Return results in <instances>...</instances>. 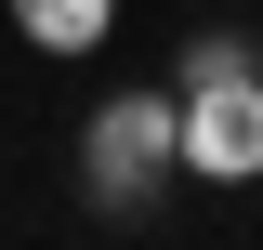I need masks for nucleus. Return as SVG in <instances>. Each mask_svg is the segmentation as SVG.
<instances>
[{"mask_svg": "<svg viewBox=\"0 0 263 250\" xmlns=\"http://www.w3.org/2000/svg\"><path fill=\"white\" fill-rule=\"evenodd\" d=\"M171 105H184V171L197 185H263V53L250 40H197L171 66Z\"/></svg>", "mask_w": 263, "mask_h": 250, "instance_id": "f257e3e1", "label": "nucleus"}, {"mask_svg": "<svg viewBox=\"0 0 263 250\" xmlns=\"http://www.w3.org/2000/svg\"><path fill=\"white\" fill-rule=\"evenodd\" d=\"M171 171H184V105H171V79H132V93H105L92 119H79V185H92V211H145Z\"/></svg>", "mask_w": 263, "mask_h": 250, "instance_id": "f03ea898", "label": "nucleus"}, {"mask_svg": "<svg viewBox=\"0 0 263 250\" xmlns=\"http://www.w3.org/2000/svg\"><path fill=\"white\" fill-rule=\"evenodd\" d=\"M0 13L27 53H105V27H119V0H0Z\"/></svg>", "mask_w": 263, "mask_h": 250, "instance_id": "7ed1b4c3", "label": "nucleus"}]
</instances>
